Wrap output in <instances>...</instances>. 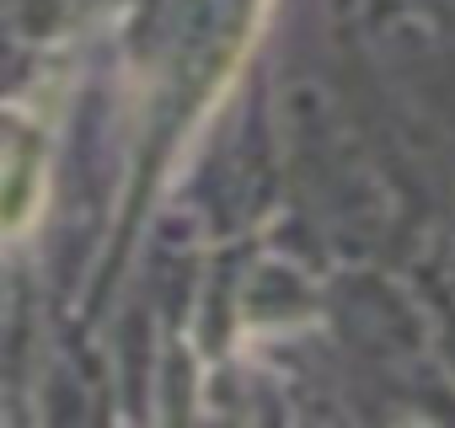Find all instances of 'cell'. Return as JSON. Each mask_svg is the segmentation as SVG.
<instances>
[{
    "label": "cell",
    "mask_w": 455,
    "mask_h": 428,
    "mask_svg": "<svg viewBox=\"0 0 455 428\" xmlns=\"http://www.w3.org/2000/svg\"><path fill=\"white\" fill-rule=\"evenodd\" d=\"M6 226L22 231L33 220V203L44 198V145L22 118H12V155H6Z\"/></svg>",
    "instance_id": "cell-1"
}]
</instances>
